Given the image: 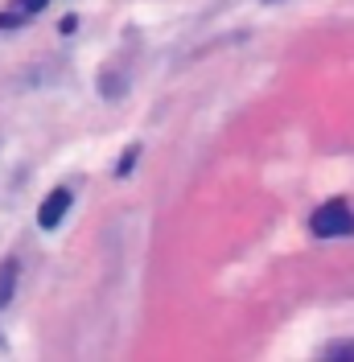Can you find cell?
<instances>
[{"label": "cell", "instance_id": "5b68a950", "mask_svg": "<svg viewBox=\"0 0 354 362\" xmlns=\"http://www.w3.org/2000/svg\"><path fill=\"white\" fill-rule=\"evenodd\" d=\"M45 4H50V0H17V8H21L25 17H33V13H42Z\"/></svg>", "mask_w": 354, "mask_h": 362}, {"label": "cell", "instance_id": "277c9868", "mask_svg": "<svg viewBox=\"0 0 354 362\" xmlns=\"http://www.w3.org/2000/svg\"><path fill=\"white\" fill-rule=\"evenodd\" d=\"M136 157H140V148H128V153L120 157V165H115V177H128V173H132V165H136Z\"/></svg>", "mask_w": 354, "mask_h": 362}, {"label": "cell", "instance_id": "6da1fadb", "mask_svg": "<svg viewBox=\"0 0 354 362\" xmlns=\"http://www.w3.org/2000/svg\"><path fill=\"white\" fill-rule=\"evenodd\" d=\"M309 230L317 235V239H342V235H354V210L342 202V198L317 206L313 218H309Z\"/></svg>", "mask_w": 354, "mask_h": 362}, {"label": "cell", "instance_id": "ba28073f", "mask_svg": "<svg viewBox=\"0 0 354 362\" xmlns=\"http://www.w3.org/2000/svg\"><path fill=\"white\" fill-rule=\"evenodd\" d=\"M58 29H62V33H74V29H79V17H62V25H58Z\"/></svg>", "mask_w": 354, "mask_h": 362}, {"label": "cell", "instance_id": "52a82bcc", "mask_svg": "<svg viewBox=\"0 0 354 362\" xmlns=\"http://www.w3.org/2000/svg\"><path fill=\"white\" fill-rule=\"evenodd\" d=\"M17 25H21L17 13H0V29H17Z\"/></svg>", "mask_w": 354, "mask_h": 362}, {"label": "cell", "instance_id": "3957f363", "mask_svg": "<svg viewBox=\"0 0 354 362\" xmlns=\"http://www.w3.org/2000/svg\"><path fill=\"white\" fill-rule=\"evenodd\" d=\"M17 276H21V264H17V259H4V264H0V309H4L8 300H13Z\"/></svg>", "mask_w": 354, "mask_h": 362}, {"label": "cell", "instance_id": "7a4b0ae2", "mask_svg": "<svg viewBox=\"0 0 354 362\" xmlns=\"http://www.w3.org/2000/svg\"><path fill=\"white\" fill-rule=\"evenodd\" d=\"M67 210H70V189H67V185L50 189V194H45V202L38 206V223H42V230H58V223L67 218Z\"/></svg>", "mask_w": 354, "mask_h": 362}, {"label": "cell", "instance_id": "8992f818", "mask_svg": "<svg viewBox=\"0 0 354 362\" xmlns=\"http://www.w3.org/2000/svg\"><path fill=\"white\" fill-rule=\"evenodd\" d=\"M326 358H354V341H346V346H330Z\"/></svg>", "mask_w": 354, "mask_h": 362}]
</instances>
